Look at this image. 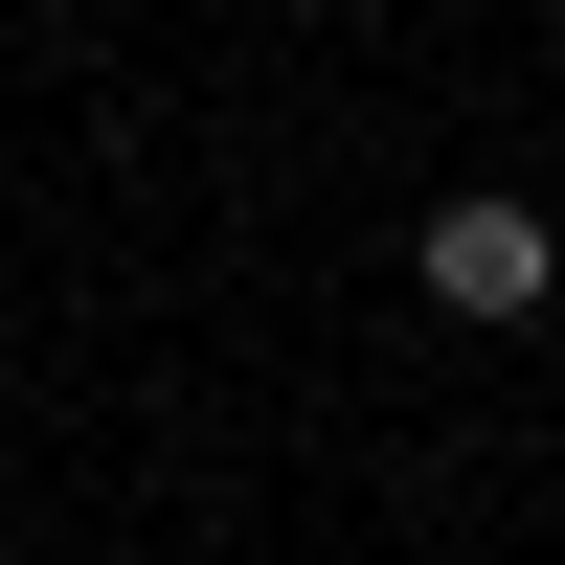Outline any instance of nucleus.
<instances>
[{
  "label": "nucleus",
  "mask_w": 565,
  "mask_h": 565,
  "mask_svg": "<svg viewBox=\"0 0 565 565\" xmlns=\"http://www.w3.org/2000/svg\"><path fill=\"white\" fill-rule=\"evenodd\" d=\"M407 295H430V317H476V340H521V317L565 295V226L521 204V181H452V204L407 226Z\"/></svg>",
  "instance_id": "1"
}]
</instances>
